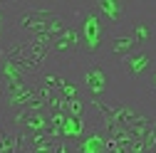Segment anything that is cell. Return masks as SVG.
Returning <instances> with one entry per match:
<instances>
[{
    "instance_id": "obj_7",
    "label": "cell",
    "mask_w": 156,
    "mask_h": 153,
    "mask_svg": "<svg viewBox=\"0 0 156 153\" xmlns=\"http://www.w3.org/2000/svg\"><path fill=\"white\" fill-rule=\"evenodd\" d=\"M87 133V121L84 119H77V116H65V124H62V141H69V143H77L82 136Z\"/></svg>"
},
{
    "instance_id": "obj_12",
    "label": "cell",
    "mask_w": 156,
    "mask_h": 153,
    "mask_svg": "<svg viewBox=\"0 0 156 153\" xmlns=\"http://www.w3.org/2000/svg\"><path fill=\"white\" fill-rule=\"evenodd\" d=\"M55 153H74V143H69V141H55Z\"/></svg>"
},
{
    "instance_id": "obj_3",
    "label": "cell",
    "mask_w": 156,
    "mask_h": 153,
    "mask_svg": "<svg viewBox=\"0 0 156 153\" xmlns=\"http://www.w3.org/2000/svg\"><path fill=\"white\" fill-rule=\"evenodd\" d=\"M82 82H84V89L89 94V101L102 99L109 89V74H107L104 64L99 59H89L84 64V72H82Z\"/></svg>"
},
{
    "instance_id": "obj_9",
    "label": "cell",
    "mask_w": 156,
    "mask_h": 153,
    "mask_svg": "<svg viewBox=\"0 0 156 153\" xmlns=\"http://www.w3.org/2000/svg\"><path fill=\"white\" fill-rule=\"evenodd\" d=\"M129 35L134 37L136 47L144 49V45L154 40V20H134V25H131V32H129Z\"/></svg>"
},
{
    "instance_id": "obj_5",
    "label": "cell",
    "mask_w": 156,
    "mask_h": 153,
    "mask_svg": "<svg viewBox=\"0 0 156 153\" xmlns=\"http://www.w3.org/2000/svg\"><path fill=\"white\" fill-rule=\"evenodd\" d=\"M92 8L99 12L102 22H107L109 27H122L124 17H126V12H124L126 5L119 3V0H99V3H94Z\"/></svg>"
},
{
    "instance_id": "obj_8",
    "label": "cell",
    "mask_w": 156,
    "mask_h": 153,
    "mask_svg": "<svg viewBox=\"0 0 156 153\" xmlns=\"http://www.w3.org/2000/svg\"><path fill=\"white\" fill-rule=\"evenodd\" d=\"M134 49H139L136 47V42H134V37L129 35V32H114L112 35V54L114 57H126V54H131Z\"/></svg>"
},
{
    "instance_id": "obj_11",
    "label": "cell",
    "mask_w": 156,
    "mask_h": 153,
    "mask_svg": "<svg viewBox=\"0 0 156 153\" xmlns=\"http://www.w3.org/2000/svg\"><path fill=\"white\" fill-rule=\"evenodd\" d=\"M67 114H69V116H77V119H84V101L82 99L67 101Z\"/></svg>"
},
{
    "instance_id": "obj_10",
    "label": "cell",
    "mask_w": 156,
    "mask_h": 153,
    "mask_svg": "<svg viewBox=\"0 0 156 153\" xmlns=\"http://www.w3.org/2000/svg\"><path fill=\"white\" fill-rule=\"evenodd\" d=\"M57 94H60L65 101H74V99H80V84L69 82L67 76H65V79H62V84H60V89H57Z\"/></svg>"
},
{
    "instance_id": "obj_14",
    "label": "cell",
    "mask_w": 156,
    "mask_h": 153,
    "mask_svg": "<svg viewBox=\"0 0 156 153\" xmlns=\"http://www.w3.org/2000/svg\"><path fill=\"white\" fill-rule=\"evenodd\" d=\"M146 82H149V87H151V89L156 91V69H154V72H151V74L146 76Z\"/></svg>"
},
{
    "instance_id": "obj_6",
    "label": "cell",
    "mask_w": 156,
    "mask_h": 153,
    "mask_svg": "<svg viewBox=\"0 0 156 153\" xmlns=\"http://www.w3.org/2000/svg\"><path fill=\"white\" fill-rule=\"evenodd\" d=\"M74 153H107V136L99 126L87 131L84 136L74 143Z\"/></svg>"
},
{
    "instance_id": "obj_15",
    "label": "cell",
    "mask_w": 156,
    "mask_h": 153,
    "mask_svg": "<svg viewBox=\"0 0 156 153\" xmlns=\"http://www.w3.org/2000/svg\"><path fill=\"white\" fill-rule=\"evenodd\" d=\"M0 128H3V114H0Z\"/></svg>"
},
{
    "instance_id": "obj_1",
    "label": "cell",
    "mask_w": 156,
    "mask_h": 153,
    "mask_svg": "<svg viewBox=\"0 0 156 153\" xmlns=\"http://www.w3.org/2000/svg\"><path fill=\"white\" fill-rule=\"evenodd\" d=\"M80 40H82V54L87 57V59H97L104 47V22L99 12H97L94 8H87L82 15H80Z\"/></svg>"
},
{
    "instance_id": "obj_4",
    "label": "cell",
    "mask_w": 156,
    "mask_h": 153,
    "mask_svg": "<svg viewBox=\"0 0 156 153\" xmlns=\"http://www.w3.org/2000/svg\"><path fill=\"white\" fill-rule=\"evenodd\" d=\"M122 64L131 79H141V76H149L154 72V57L146 49H134L131 54L122 57Z\"/></svg>"
},
{
    "instance_id": "obj_2",
    "label": "cell",
    "mask_w": 156,
    "mask_h": 153,
    "mask_svg": "<svg viewBox=\"0 0 156 153\" xmlns=\"http://www.w3.org/2000/svg\"><path fill=\"white\" fill-rule=\"evenodd\" d=\"M80 54H82V40L77 27H67L50 45V59H57V62H74Z\"/></svg>"
},
{
    "instance_id": "obj_13",
    "label": "cell",
    "mask_w": 156,
    "mask_h": 153,
    "mask_svg": "<svg viewBox=\"0 0 156 153\" xmlns=\"http://www.w3.org/2000/svg\"><path fill=\"white\" fill-rule=\"evenodd\" d=\"M0 114H5V87L0 82Z\"/></svg>"
}]
</instances>
